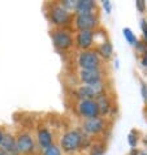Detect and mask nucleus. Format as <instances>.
<instances>
[{"mask_svg":"<svg viewBox=\"0 0 147 155\" xmlns=\"http://www.w3.org/2000/svg\"><path fill=\"white\" fill-rule=\"evenodd\" d=\"M3 137H4V132L0 129V142H2V140H3Z\"/></svg>","mask_w":147,"mask_h":155,"instance_id":"a878e982","label":"nucleus"},{"mask_svg":"<svg viewBox=\"0 0 147 155\" xmlns=\"http://www.w3.org/2000/svg\"><path fill=\"white\" fill-rule=\"evenodd\" d=\"M76 43L82 51H87L94 43V31H78Z\"/></svg>","mask_w":147,"mask_h":155,"instance_id":"f8f14e48","label":"nucleus"},{"mask_svg":"<svg viewBox=\"0 0 147 155\" xmlns=\"http://www.w3.org/2000/svg\"><path fill=\"white\" fill-rule=\"evenodd\" d=\"M50 18L56 26H65L70 22V13L61 5H55L50 12Z\"/></svg>","mask_w":147,"mask_h":155,"instance_id":"423d86ee","label":"nucleus"},{"mask_svg":"<svg viewBox=\"0 0 147 155\" xmlns=\"http://www.w3.org/2000/svg\"><path fill=\"white\" fill-rule=\"evenodd\" d=\"M136 7H137V9L139 12H145L146 11V3L143 2V0H137V2H136Z\"/></svg>","mask_w":147,"mask_h":155,"instance_id":"b1692460","label":"nucleus"},{"mask_svg":"<svg viewBox=\"0 0 147 155\" xmlns=\"http://www.w3.org/2000/svg\"><path fill=\"white\" fill-rule=\"evenodd\" d=\"M128 142H129V145H130L132 147H136V146H137L138 138H137V134H136V132H134V130L129 133V136H128Z\"/></svg>","mask_w":147,"mask_h":155,"instance_id":"aec40b11","label":"nucleus"},{"mask_svg":"<svg viewBox=\"0 0 147 155\" xmlns=\"http://www.w3.org/2000/svg\"><path fill=\"white\" fill-rule=\"evenodd\" d=\"M122 34H124V38L126 39V42L129 43V45H133V46H136L137 45V37H136V34L133 33V30L130 28H124L122 29Z\"/></svg>","mask_w":147,"mask_h":155,"instance_id":"f3484780","label":"nucleus"},{"mask_svg":"<svg viewBox=\"0 0 147 155\" xmlns=\"http://www.w3.org/2000/svg\"><path fill=\"white\" fill-rule=\"evenodd\" d=\"M78 112L82 117L85 119H94V117H99V107L96 101L93 99H85V101H80L78 106Z\"/></svg>","mask_w":147,"mask_h":155,"instance_id":"39448f33","label":"nucleus"},{"mask_svg":"<svg viewBox=\"0 0 147 155\" xmlns=\"http://www.w3.org/2000/svg\"><path fill=\"white\" fill-rule=\"evenodd\" d=\"M78 65L81 67V69H99L100 58L95 51H82L78 55Z\"/></svg>","mask_w":147,"mask_h":155,"instance_id":"7ed1b4c3","label":"nucleus"},{"mask_svg":"<svg viewBox=\"0 0 147 155\" xmlns=\"http://www.w3.org/2000/svg\"><path fill=\"white\" fill-rule=\"evenodd\" d=\"M141 94H142V99L147 102V85L145 82L141 84Z\"/></svg>","mask_w":147,"mask_h":155,"instance_id":"5701e85b","label":"nucleus"},{"mask_svg":"<svg viewBox=\"0 0 147 155\" xmlns=\"http://www.w3.org/2000/svg\"><path fill=\"white\" fill-rule=\"evenodd\" d=\"M38 143L42 149H47L50 147L51 145H52V134H51V132L48 129L43 128V129H39L38 130Z\"/></svg>","mask_w":147,"mask_h":155,"instance_id":"4468645a","label":"nucleus"},{"mask_svg":"<svg viewBox=\"0 0 147 155\" xmlns=\"http://www.w3.org/2000/svg\"><path fill=\"white\" fill-rule=\"evenodd\" d=\"M74 24L80 31H93L98 26V17L95 13L76 15Z\"/></svg>","mask_w":147,"mask_h":155,"instance_id":"20e7f679","label":"nucleus"},{"mask_svg":"<svg viewBox=\"0 0 147 155\" xmlns=\"http://www.w3.org/2000/svg\"><path fill=\"white\" fill-rule=\"evenodd\" d=\"M145 143H146V145H147V136H146V137H145Z\"/></svg>","mask_w":147,"mask_h":155,"instance_id":"cd10ccee","label":"nucleus"},{"mask_svg":"<svg viewBox=\"0 0 147 155\" xmlns=\"http://www.w3.org/2000/svg\"><path fill=\"white\" fill-rule=\"evenodd\" d=\"M43 155H61V150L60 147H57L56 145H51L50 147L44 149V151H43Z\"/></svg>","mask_w":147,"mask_h":155,"instance_id":"a211bd4d","label":"nucleus"},{"mask_svg":"<svg viewBox=\"0 0 147 155\" xmlns=\"http://www.w3.org/2000/svg\"><path fill=\"white\" fill-rule=\"evenodd\" d=\"M18 154H29L34 150V140L29 133H20L16 138Z\"/></svg>","mask_w":147,"mask_h":155,"instance_id":"6e6552de","label":"nucleus"},{"mask_svg":"<svg viewBox=\"0 0 147 155\" xmlns=\"http://www.w3.org/2000/svg\"><path fill=\"white\" fill-rule=\"evenodd\" d=\"M141 155H147V154H141Z\"/></svg>","mask_w":147,"mask_h":155,"instance_id":"c85d7f7f","label":"nucleus"},{"mask_svg":"<svg viewBox=\"0 0 147 155\" xmlns=\"http://www.w3.org/2000/svg\"><path fill=\"white\" fill-rule=\"evenodd\" d=\"M102 58L104 59H109L112 55H113V47H112V43L109 41H103L98 47V52Z\"/></svg>","mask_w":147,"mask_h":155,"instance_id":"2eb2a0df","label":"nucleus"},{"mask_svg":"<svg viewBox=\"0 0 147 155\" xmlns=\"http://www.w3.org/2000/svg\"><path fill=\"white\" fill-rule=\"evenodd\" d=\"M95 9V2L93 0H77L74 11L77 12V15H89L94 13Z\"/></svg>","mask_w":147,"mask_h":155,"instance_id":"ddd939ff","label":"nucleus"},{"mask_svg":"<svg viewBox=\"0 0 147 155\" xmlns=\"http://www.w3.org/2000/svg\"><path fill=\"white\" fill-rule=\"evenodd\" d=\"M83 140L85 137L78 130H70L63 136L60 145L65 153H74L83 145Z\"/></svg>","mask_w":147,"mask_h":155,"instance_id":"f257e3e1","label":"nucleus"},{"mask_svg":"<svg viewBox=\"0 0 147 155\" xmlns=\"http://www.w3.org/2000/svg\"><path fill=\"white\" fill-rule=\"evenodd\" d=\"M142 65L147 68V51H146L145 55H143V59H142Z\"/></svg>","mask_w":147,"mask_h":155,"instance_id":"393cba45","label":"nucleus"},{"mask_svg":"<svg viewBox=\"0 0 147 155\" xmlns=\"http://www.w3.org/2000/svg\"><path fill=\"white\" fill-rule=\"evenodd\" d=\"M103 8H104L106 13L109 15L112 12V3L109 2V0H104V2H103Z\"/></svg>","mask_w":147,"mask_h":155,"instance_id":"4be33fe9","label":"nucleus"},{"mask_svg":"<svg viewBox=\"0 0 147 155\" xmlns=\"http://www.w3.org/2000/svg\"><path fill=\"white\" fill-rule=\"evenodd\" d=\"M82 128L89 134H98V133H100L104 129V121L100 117L86 119L83 124H82Z\"/></svg>","mask_w":147,"mask_h":155,"instance_id":"1a4fd4ad","label":"nucleus"},{"mask_svg":"<svg viewBox=\"0 0 147 155\" xmlns=\"http://www.w3.org/2000/svg\"><path fill=\"white\" fill-rule=\"evenodd\" d=\"M80 80L85 85H93L102 81V72L99 69H81Z\"/></svg>","mask_w":147,"mask_h":155,"instance_id":"9d476101","label":"nucleus"},{"mask_svg":"<svg viewBox=\"0 0 147 155\" xmlns=\"http://www.w3.org/2000/svg\"><path fill=\"white\" fill-rule=\"evenodd\" d=\"M52 41L54 45L60 50H68L73 45V38L67 30L57 29L52 31Z\"/></svg>","mask_w":147,"mask_h":155,"instance_id":"0eeeda50","label":"nucleus"},{"mask_svg":"<svg viewBox=\"0 0 147 155\" xmlns=\"http://www.w3.org/2000/svg\"><path fill=\"white\" fill-rule=\"evenodd\" d=\"M0 155H9V154L5 153V151H3V150H0Z\"/></svg>","mask_w":147,"mask_h":155,"instance_id":"bb28decb","label":"nucleus"},{"mask_svg":"<svg viewBox=\"0 0 147 155\" xmlns=\"http://www.w3.org/2000/svg\"><path fill=\"white\" fill-rule=\"evenodd\" d=\"M104 151H106L104 145H94L91 146L90 155H104Z\"/></svg>","mask_w":147,"mask_h":155,"instance_id":"6ab92c4d","label":"nucleus"},{"mask_svg":"<svg viewBox=\"0 0 147 155\" xmlns=\"http://www.w3.org/2000/svg\"><path fill=\"white\" fill-rule=\"evenodd\" d=\"M0 150L8 153L9 155H18V150H17L16 138L9 133H4V137L2 142H0Z\"/></svg>","mask_w":147,"mask_h":155,"instance_id":"9b49d317","label":"nucleus"},{"mask_svg":"<svg viewBox=\"0 0 147 155\" xmlns=\"http://www.w3.org/2000/svg\"><path fill=\"white\" fill-rule=\"evenodd\" d=\"M77 95H78L81 101H85V99L96 101L98 98L104 95V85H103L102 81L93 85H82L77 90Z\"/></svg>","mask_w":147,"mask_h":155,"instance_id":"f03ea898","label":"nucleus"},{"mask_svg":"<svg viewBox=\"0 0 147 155\" xmlns=\"http://www.w3.org/2000/svg\"><path fill=\"white\" fill-rule=\"evenodd\" d=\"M96 103H98V107H99V114H104V115L108 114V111H109V108H111V103L104 95L98 98Z\"/></svg>","mask_w":147,"mask_h":155,"instance_id":"dca6fc26","label":"nucleus"},{"mask_svg":"<svg viewBox=\"0 0 147 155\" xmlns=\"http://www.w3.org/2000/svg\"><path fill=\"white\" fill-rule=\"evenodd\" d=\"M141 29H142V33H143L145 42L147 43V21H146L145 18L141 20Z\"/></svg>","mask_w":147,"mask_h":155,"instance_id":"412c9836","label":"nucleus"}]
</instances>
